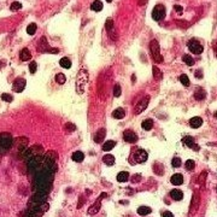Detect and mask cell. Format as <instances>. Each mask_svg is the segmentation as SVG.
Segmentation results:
<instances>
[{
  "instance_id": "1",
  "label": "cell",
  "mask_w": 217,
  "mask_h": 217,
  "mask_svg": "<svg viewBox=\"0 0 217 217\" xmlns=\"http://www.w3.org/2000/svg\"><path fill=\"white\" fill-rule=\"evenodd\" d=\"M88 83V71L86 69H81L77 77H76V92L79 94H82L86 89V86Z\"/></svg>"
},
{
  "instance_id": "2",
  "label": "cell",
  "mask_w": 217,
  "mask_h": 217,
  "mask_svg": "<svg viewBox=\"0 0 217 217\" xmlns=\"http://www.w3.org/2000/svg\"><path fill=\"white\" fill-rule=\"evenodd\" d=\"M150 51H151V56L153 58V60L156 63H162L163 60V57L159 52V44L157 40H152L151 44H150Z\"/></svg>"
},
{
  "instance_id": "3",
  "label": "cell",
  "mask_w": 217,
  "mask_h": 217,
  "mask_svg": "<svg viewBox=\"0 0 217 217\" xmlns=\"http://www.w3.org/2000/svg\"><path fill=\"white\" fill-rule=\"evenodd\" d=\"M47 196L48 193H45V192H34V194L30 198V208H34L45 203L47 199Z\"/></svg>"
},
{
  "instance_id": "4",
  "label": "cell",
  "mask_w": 217,
  "mask_h": 217,
  "mask_svg": "<svg viewBox=\"0 0 217 217\" xmlns=\"http://www.w3.org/2000/svg\"><path fill=\"white\" fill-rule=\"evenodd\" d=\"M41 160H42V154H37V156H35V157H33L31 159H29V160L27 162L28 171L35 174V173L37 171V169H39V165H40Z\"/></svg>"
},
{
  "instance_id": "5",
  "label": "cell",
  "mask_w": 217,
  "mask_h": 217,
  "mask_svg": "<svg viewBox=\"0 0 217 217\" xmlns=\"http://www.w3.org/2000/svg\"><path fill=\"white\" fill-rule=\"evenodd\" d=\"M165 17V7L163 5H156L152 10V18L154 21H160Z\"/></svg>"
},
{
  "instance_id": "6",
  "label": "cell",
  "mask_w": 217,
  "mask_h": 217,
  "mask_svg": "<svg viewBox=\"0 0 217 217\" xmlns=\"http://www.w3.org/2000/svg\"><path fill=\"white\" fill-rule=\"evenodd\" d=\"M148 103H150V97L146 96L144 98L140 99V102L135 105V108H134V113L135 115H140L142 111H145V108L148 106Z\"/></svg>"
},
{
  "instance_id": "7",
  "label": "cell",
  "mask_w": 217,
  "mask_h": 217,
  "mask_svg": "<svg viewBox=\"0 0 217 217\" xmlns=\"http://www.w3.org/2000/svg\"><path fill=\"white\" fill-rule=\"evenodd\" d=\"M39 50L41 52H48V53H59V50L58 48H51L48 42L46 41V37H41L40 42H39Z\"/></svg>"
},
{
  "instance_id": "8",
  "label": "cell",
  "mask_w": 217,
  "mask_h": 217,
  "mask_svg": "<svg viewBox=\"0 0 217 217\" xmlns=\"http://www.w3.org/2000/svg\"><path fill=\"white\" fill-rule=\"evenodd\" d=\"M187 46H188V48H189V51L192 52V53H194V54H200L202 52H203V45L199 42V41H197V40H189L188 41V44H187Z\"/></svg>"
},
{
  "instance_id": "9",
  "label": "cell",
  "mask_w": 217,
  "mask_h": 217,
  "mask_svg": "<svg viewBox=\"0 0 217 217\" xmlns=\"http://www.w3.org/2000/svg\"><path fill=\"white\" fill-rule=\"evenodd\" d=\"M106 196H108L106 193H102V194H100V197H99V198H98V199L93 203V205L88 209V214H89V215H96V214L100 210V206H102V200H103V198H105Z\"/></svg>"
},
{
  "instance_id": "10",
  "label": "cell",
  "mask_w": 217,
  "mask_h": 217,
  "mask_svg": "<svg viewBox=\"0 0 217 217\" xmlns=\"http://www.w3.org/2000/svg\"><path fill=\"white\" fill-rule=\"evenodd\" d=\"M147 158H148V154H147V152H146L145 150L139 148V150H136L135 153H134V160H135V163H139V164L145 163V162L147 160Z\"/></svg>"
},
{
  "instance_id": "11",
  "label": "cell",
  "mask_w": 217,
  "mask_h": 217,
  "mask_svg": "<svg viewBox=\"0 0 217 217\" xmlns=\"http://www.w3.org/2000/svg\"><path fill=\"white\" fill-rule=\"evenodd\" d=\"M25 85H27V82H25L24 79H17V80H15V82L12 85V89L16 93H21L25 88Z\"/></svg>"
},
{
  "instance_id": "12",
  "label": "cell",
  "mask_w": 217,
  "mask_h": 217,
  "mask_svg": "<svg viewBox=\"0 0 217 217\" xmlns=\"http://www.w3.org/2000/svg\"><path fill=\"white\" fill-rule=\"evenodd\" d=\"M123 140L129 142V144H134L138 141V135L133 130H125L123 133Z\"/></svg>"
},
{
  "instance_id": "13",
  "label": "cell",
  "mask_w": 217,
  "mask_h": 217,
  "mask_svg": "<svg viewBox=\"0 0 217 217\" xmlns=\"http://www.w3.org/2000/svg\"><path fill=\"white\" fill-rule=\"evenodd\" d=\"M17 147H18V152L22 154L27 148H28V139L25 136H21L17 139Z\"/></svg>"
},
{
  "instance_id": "14",
  "label": "cell",
  "mask_w": 217,
  "mask_h": 217,
  "mask_svg": "<svg viewBox=\"0 0 217 217\" xmlns=\"http://www.w3.org/2000/svg\"><path fill=\"white\" fill-rule=\"evenodd\" d=\"M105 136H106V129H105V128H100V129L96 133V135H94V141H96L97 144H100V142L104 141Z\"/></svg>"
},
{
  "instance_id": "15",
  "label": "cell",
  "mask_w": 217,
  "mask_h": 217,
  "mask_svg": "<svg viewBox=\"0 0 217 217\" xmlns=\"http://www.w3.org/2000/svg\"><path fill=\"white\" fill-rule=\"evenodd\" d=\"M170 182L174 185V186H180L183 183V176L181 174H174L170 179Z\"/></svg>"
},
{
  "instance_id": "16",
  "label": "cell",
  "mask_w": 217,
  "mask_h": 217,
  "mask_svg": "<svg viewBox=\"0 0 217 217\" xmlns=\"http://www.w3.org/2000/svg\"><path fill=\"white\" fill-rule=\"evenodd\" d=\"M170 197L174 199V200H182L183 199V193L180 191V189H173L170 191Z\"/></svg>"
},
{
  "instance_id": "17",
  "label": "cell",
  "mask_w": 217,
  "mask_h": 217,
  "mask_svg": "<svg viewBox=\"0 0 217 217\" xmlns=\"http://www.w3.org/2000/svg\"><path fill=\"white\" fill-rule=\"evenodd\" d=\"M124 116H125V111H124V108H116V110L112 112V117L116 118V119H122Z\"/></svg>"
},
{
  "instance_id": "18",
  "label": "cell",
  "mask_w": 217,
  "mask_h": 217,
  "mask_svg": "<svg viewBox=\"0 0 217 217\" xmlns=\"http://www.w3.org/2000/svg\"><path fill=\"white\" fill-rule=\"evenodd\" d=\"M19 58H21L23 62L29 60V59L31 58V53H30V51H29L28 48H23V50L21 51V53H19Z\"/></svg>"
},
{
  "instance_id": "19",
  "label": "cell",
  "mask_w": 217,
  "mask_h": 217,
  "mask_svg": "<svg viewBox=\"0 0 217 217\" xmlns=\"http://www.w3.org/2000/svg\"><path fill=\"white\" fill-rule=\"evenodd\" d=\"M203 124V119L200 117H193L189 119V125L192 128H199Z\"/></svg>"
},
{
  "instance_id": "20",
  "label": "cell",
  "mask_w": 217,
  "mask_h": 217,
  "mask_svg": "<svg viewBox=\"0 0 217 217\" xmlns=\"http://www.w3.org/2000/svg\"><path fill=\"white\" fill-rule=\"evenodd\" d=\"M71 158H73V160H74V162L81 163V162L85 159V154H83L81 151H76V152H74V153H73Z\"/></svg>"
},
{
  "instance_id": "21",
  "label": "cell",
  "mask_w": 217,
  "mask_h": 217,
  "mask_svg": "<svg viewBox=\"0 0 217 217\" xmlns=\"http://www.w3.org/2000/svg\"><path fill=\"white\" fill-rule=\"evenodd\" d=\"M129 180V173L128 171H121L117 175V181L118 182H127Z\"/></svg>"
},
{
  "instance_id": "22",
  "label": "cell",
  "mask_w": 217,
  "mask_h": 217,
  "mask_svg": "<svg viewBox=\"0 0 217 217\" xmlns=\"http://www.w3.org/2000/svg\"><path fill=\"white\" fill-rule=\"evenodd\" d=\"M91 8H92L93 11H96V12H99V11L103 10V2H102L100 0H96V1L92 2Z\"/></svg>"
},
{
  "instance_id": "23",
  "label": "cell",
  "mask_w": 217,
  "mask_h": 217,
  "mask_svg": "<svg viewBox=\"0 0 217 217\" xmlns=\"http://www.w3.org/2000/svg\"><path fill=\"white\" fill-rule=\"evenodd\" d=\"M59 64H60V66L64 68V69H70V68H71V60H70L68 57L62 58V59L59 60Z\"/></svg>"
},
{
  "instance_id": "24",
  "label": "cell",
  "mask_w": 217,
  "mask_h": 217,
  "mask_svg": "<svg viewBox=\"0 0 217 217\" xmlns=\"http://www.w3.org/2000/svg\"><path fill=\"white\" fill-rule=\"evenodd\" d=\"M152 127H153V121H152L151 118L145 119V121L141 123V128H142L144 130H151Z\"/></svg>"
},
{
  "instance_id": "25",
  "label": "cell",
  "mask_w": 217,
  "mask_h": 217,
  "mask_svg": "<svg viewBox=\"0 0 217 217\" xmlns=\"http://www.w3.org/2000/svg\"><path fill=\"white\" fill-rule=\"evenodd\" d=\"M151 208H148V206H140V208H138V214L140 215V216H146V215H150L151 214Z\"/></svg>"
},
{
  "instance_id": "26",
  "label": "cell",
  "mask_w": 217,
  "mask_h": 217,
  "mask_svg": "<svg viewBox=\"0 0 217 217\" xmlns=\"http://www.w3.org/2000/svg\"><path fill=\"white\" fill-rule=\"evenodd\" d=\"M103 162H104L106 165L111 167V165L115 164V157H113L112 154H105V156L103 157Z\"/></svg>"
},
{
  "instance_id": "27",
  "label": "cell",
  "mask_w": 217,
  "mask_h": 217,
  "mask_svg": "<svg viewBox=\"0 0 217 217\" xmlns=\"http://www.w3.org/2000/svg\"><path fill=\"white\" fill-rule=\"evenodd\" d=\"M115 146H116V142H115L113 140H108V141H106V142L103 145V151H105V152L111 151Z\"/></svg>"
},
{
  "instance_id": "28",
  "label": "cell",
  "mask_w": 217,
  "mask_h": 217,
  "mask_svg": "<svg viewBox=\"0 0 217 217\" xmlns=\"http://www.w3.org/2000/svg\"><path fill=\"white\" fill-rule=\"evenodd\" d=\"M194 97H196L197 100H204V98H205V92H204L202 88H197V91H196V93H194Z\"/></svg>"
},
{
  "instance_id": "29",
  "label": "cell",
  "mask_w": 217,
  "mask_h": 217,
  "mask_svg": "<svg viewBox=\"0 0 217 217\" xmlns=\"http://www.w3.org/2000/svg\"><path fill=\"white\" fill-rule=\"evenodd\" d=\"M152 73H153V76H154L156 80H158V81L162 80V76H163V75H162V71H160L157 66L153 65V68H152Z\"/></svg>"
},
{
  "instance_id": "30",
  "label": "cell",
  "mask_w": 217,
  "mask_h": 217,
  "mask_svg": "<svg viewBox=\"0 0 217 217\" xmlns=\"http://www.w3.org/2000/svg\"><path fill=\"white\" fill-rule=\"evenodd\" d=\"M182 144H185L187 147H189V148H191V146L194 144V140H193V138H192V136L187 135V136H185V138L182 139Z\"/></svg>"
},
{
  "instance_id": "31",
  "label": "cell",
  "mask_w": 217,
  "mask_h": 217,
  "mask_svg": "<svg viewBox=\"0 0 217 217\" xmlns=\"http://www.w3.org/2000/svg\"><path fill=\"white\" fill-rule=\"evenodd\" d=\"M36 29H37V25H36L35 23H30V24L27 27V33H28L29 35H34L35 31H36Z\"/></svg>"
},
{
  "instance_id": "32",
  "label": "cell",
  "mask_w": 217,
  "mask_h": 217,
  "mask_svg": "<svg viewBox=\"0 0 217 217\" xmlns=\"http://www.w3.org/2000/svg\"><path fill=\"white\" fill-rule=\"evenodd\" d=\"M182 60H183L188 66H192V65L194 64V60H193V58H192L189 54H185V56L182 57Z\"/></svg>"
},
{
  "instance_id": "33",
  "label": "cell",
  "mask_w": 217,
  "mask_h": 217,
  "mask_svg": "<svg viewBox=\"0 0 217 217\" xmlns=\"http://www.w3.org/2000/svg\"><path fill=\"white\" fill-rule=\"evenodd\" d=\"M179 80H180V82H181L185 87H188V86H189V80H188V76H187V75H185V74L180 75Z\"/></svg>"
},
{
  "instance_id": "34",
  "label": "cell",
  "mask_w": 217,
  "mask_h": 217,
  "mask_svg": "<svg viewBox=\"0 0 217 217\" xmlns=\"http://www.w3.org/2000/svg\"><path fill=\"white\" fill-rule=\"evenodd\" d=\"M65 80H66V77H65L64 74H57V75H56V81H57L59 85L65 83Z\"/></svg>"
},
{
  "instance_id": "35",
  "label": "cell",
  "mask_w": 217,
  "mask_h": 217,
  "mask_svg": "<svg viewBox=\"0 0 217 217\" xmlns=\"http://www.w3.org/2000/svg\"><path fill=\"white\" fill-rule=\"evenodd\" d=\"M181 159L179 158V157H174L173 159H171V165L174 167V168H180L181 167Z\"/></svg>"
},
{
  "instance_id": "36",
  "label": "cell",
  "mask_w": 217,
  "mask_h": 217,
  "mask_svg": "<svg viewBox=\"0 0 217 217\" xmlns=\"http://www.w3.org/2000/svg\"><path fill=\"white\" fill-rule=\"evenodd\" d=\"M194 165H196V163H194L192 159H188V160H186V163H185L186 169H187V170H189V171L194 169Z\"/></svg>"
},
{
  "instance_id": "37",
  "label": "cell",
  "mask_w": 217,
  "mask_h": 217,
  "mask_svg": "<svg viewBox=\"0 0 217 217\" xmlns=\"http://www.w3.org/2000/svg\"><path fill=\"white\" fill-rule=\"evenodd\" d=\"M105 28H106V30H108V31L112 30V29H115V27H113V21H112L111 18L106 19V23H105Z\"/></svg>"
},
{
  "instance_id": "38",
  "label": "cell",
  "mask_w": 217,
  "mask_h": 217,
  "mask_svg": "<svg viewBox=\"0 0 217 217\" xmlns=\"http://www.w3.org/2000/svg\"><path fill=\"white\" fill-rule=\"evenodd\" d=\"M121 93H122V91H121V86H119L118 83H116L115 87H113V96H115V97H119Z\"/></svg>"
},
{
  "instance_id": "39",
  "label": "cell",
  "mask_w": 217,
  "mask_h": 217,
  "mask_svg": "<svg viewBox=\"0 0 217 217\" xmlns=\"http://www.w3.org/2000/svg\"><path fill=\"white\" fill-rule=\"evenodd\" d=\"M1 99H2L4 102H7V103H11V102L13 100L12 96H10V94H7V93H2V94H1Z\"/></svg>"
},
{
  "instance_id": "40",
  "label": "cell",
  "mask_w": 217,
  "mask_h": 217,
  "mask_svg": "<svg viewBox=\"0 0 217 217\" xmlns=\"http://www.w3.org/2000/svg\"><path fill=\"white\" fill-rule=\"evenodd\" d=\"M36 69H37V64H36V62H30V64H29V71H30L31 74H35Z\"/></svg>"
},
{
  "instance_id": "41",
  "label": "cell",
  "mask_w": 217,
  "mask_h": 217,
  "mask_svg": "<svg viewBox=\"0 0 217 217\" xmlns=\"http://www.w3.org/2000/svg\"><path fill=\"white\" fill-rule=\"evenodd\" d=\"M22 7V4L21 2H17V1H15V2H12L11 4V11H16V10H19Z\"/></svg>"
},
{
  "instance_id": "42",
  "label": "cell",
  "mask_w": 217,
  "mask_h": 217,
  "mask_svg": "<svg viewBox=\"0 0 217 217\" xmlns=\"http://www.w3.org/2000/svg\"><path fill=\"white\" fill-rule=\"evenodd\" d=\"M65 129H66L68 131H74V130L76 129V127H75V124H73V123H66V124H65Z\"/></svg>"
},
{
  "instance_id": "43",
  "label": "cell",
  "mask_w": 217,
  "mask_h": 217,
  "mask_svg": "<svg viewBox=\"0 0 217 217\" xmlns=\"http://www.w3.org/2000/svg\"><path fill=\"white\" fill-rule=\"evenodd\" d=\"M196 76H197L198 79L203 77V70H200V69H199V70H197V71H196Z\"/></svg>"
},
{
  "instance_id": "44",
  "label": "cell",
  "mask_w": 217,
  "mask_h": 217,
  "mask_svg": "<svg viewBox=\"0 0 217 217\" xmlns=\"http://www.w3.org/2000/svg\"><path fill=\"white\" fill-rule=\"evenodd\" d=\"M162 216H163V217H174V215H173L170 211H164Z\"/></svg>"
},
{
  "instance_id": "45",
  "label": "cell",
  "mask_w": 217,
  "mask_h": 217,
  "mask_svg": "<svg viewBox=\"0 0 217 217\" xmlns=\"http://www.w3.org/2000/svg\"><path fill=\"white\" fill-rule=\"evenodd\" d=\"M174 7H175V10H176V11H177L179 13H182V11H183V8H182L181 6H177V5H175Z\"/></svg>"
},
{
  "instance_id": "46",
  "label": "cell",
  "mask_w": 217,
  "mask_h": 217,
  "mask_svg": "<svg viewBox=\"0 0 217 217\" xmlns=\"http://www.w3.org/2000/svg\"><path fill=\"white\" fill-rule=\"evenodd\" d=\"M140 180V175H135L134 177H133V182H136V181H139Z\"/></svg>"
},
{
  "instance_id": "47",
  "label": "cell",
  "mask_w": 217,
  "mask_h": 217,
  "mask_svg": "<svg viewBox=\"0 0 217 217\" xmlns=\"http://www.w3.org/2000/svg\"><path fill=\"white\" fill-rule=\"evenodd\" d=\"M215 117H216V118H217V111H216V112H215Z\"/></svg>"
},
{
  "instance_id": "48",
  "label": "cell",
  "mask_w": 217,
  "mask_h": 217,
  "mask_svg": "<svg viewBox=\"0 0 217 217\" xmlns=\"http://www.w3.org/2000/svg\"><path fill=\"white\" fill-rule=\"evenodd\" d=\"M106 1H108V2H111V1H112V0H106Z\"/></svg>"
},
{
  "instance_id": "49",
  "label": "cell",
  "mask_w": 217,
  "mask_h": 217,
  "mask_svg": "<svg viewBox=\"0 0 217 217\" xmlns=\"http://www.w3.org/2000/svg\"><path fill=\"white\" fill-rule=\"evenodd\" d=\"M1 65H2V64H1V62H0V68H1Z\"/></svg>"
}]
</instances>
